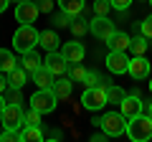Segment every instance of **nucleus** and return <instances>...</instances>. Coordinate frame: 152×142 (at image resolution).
I'll use <instances>...</instances> for the list:
<instances>
[{
  "instance_id": "nucleus-1",
  "label": "nucleus",
  "mask_w": 152,
  "mask_h": 142,
  "mask_svg": "<svg viewBox=\"0 0 152 142\" xmlns=\"http://www.w3.org/2000/svg\"><path fill=\"white\" fill-rule=\"evenodd\" d=\"M127 137H129L132 142H147V140H152V119L147 114H134V117H129L127 119V132H124Z\"/></svg>"
},
{
  "instance_id": "nucleus-2",
  "label": "nucleus",
  "mask_w": 152,
  "mask_h": 142,
  "mask_svg": "<svg viewBox=\"0 0 152 142\" xmlns=\"http://www.w3.org/2000/svg\"><path fill=\"white\" fill-rule=\"evenodd\" d=\"M13 46H15L18 53L33 51V48L38 46V31L31 26V23H20V28L13 33Z\"/></svg>"
},
{
  "instance_id": "nucleus-3",
  "label": "nucleus",
  "mask_w": 152,
  "mask_h": 142,
  "mask_svg": "<svg viewBox=\"0 0 152 142\" xmlns=\"http://www.w3.org/2000/svg\"><path fill=\"white\" fill-rule=\"evenodd\" d=\"M81 107L84 109H91V112H99L107 107V86L96 84V86H86L81 94Z\"/></svg>"
},
{
  "instance_id": "nucleus-4",
  "label": "nucleus",
  "mask_w": 152,
  "mask_h": 142,
  "mask_svg": "<svg viewBox=\"0 0 152 142\" xmlns=\"http://www.w3.org/2000/svg\"><path fill=\"white\" fill-rule=\"evenodd\" d=\"M56 104H58V99H56L53 89H38V91L31 97V109L41 112V114L56 112Z\"/></svg>"
},
{
  "instance_id": "nucleus-5",
  "label": "nucleus",
  "mask_w": 152,
  "mask_h": 142,
  "mask_svg": "<svg viewBox=\"0 0 152 142\" xmlns=\"http://www.w3.org/2000/svg\"><path fill=\"white\" fill-rule=\"evenodd\" d=\"M99 127H102V132H107V137H119L127 132V117L117 114V112H109V114L102 117V122H99Z\"/></svg>"
},
{
  "instance_id": "nucleus-6",
  "label": "nucleus",
  "mask_w": 152,
  "mask_h": 142,
  "mask_svg": "<svg viewBox=\"0 0 152 142\" xmlns=\"http://www.w3.org/2000/svg\"><path fill=\"white\" fill-rule=\"evenodd\" d=\"M0 122L8 130H23L26 127V114H23L20 104H5L3 112H0Z\"/></svg>"
},
{
  "instance_id": "nucleus-7",
  "label": "nucleus",
  "mask_w": 152,
  "mask_h": 142,
  "mask_svg": "<svg viewBox=\"0 0 152 142\" xmlns=\"http://www.w3.org/2000/svg\"><path fill=\"white\" fill-rule=\"evenodd\" d=\"M114 31H117V26H114L107 15H94L91 20H89V33H94L99 41H107Z\"/></svg>"
},
{
  "instance_id": "nucleus-8",
  "label": "nucleus",
  "mask_w": 152,
  "mask_h": 142,
  "mask_svg": "<svg viewBox=\"0 0 152 142\" xmlns=\"http://www.w3.org/2000/svg\"><path fill=\"white\" fill-rule=\"evenodd\" d=\"M43 66L53 74V76H64L66 71H69V61L64 59L61 51H48V56L43 59Z\"/></svg>"
},
{
  "instance_id": "nucleus-9",
  "label": "nucleus",
  "mask_w": 152,
  "mask_h": 142,
  "mask_svg": "<svg viewBox=\"0 0 152 142\" xmlns=\"http://www.w3.org/2000/svg\"><path fill=\"white\" fill-rule=\"evenodd\" d=\"M41 15V10H38V3H31V0H23V3H18L15 5V20L18 23H36V18Z\"/></svg>"
},
{
  "instance_id": "nucleus-10",
  "label": "nucleus",
  "mask_w": 152,
  "mask_h": 142,
  "mask_svg": "<svg viewBox=\"0 0 152 142\" xmlns=\"http://www.w3.org/2000/svg\"><path fill=\"white\" fill-rule=\"evenodd\" d=\"M61 53H64V59L69 64H81L84 56H86V48H84V43H79V38H74L61 46Z\"/></svg>"
},
{
  "instance_id": "nucleus-11",
  "label": "nucleus",
  "mask_w": 152,
  "mask_h": 142,
  "mask_svg": "<svg viewBox=\"0 0 152 142\" xmlns=\"http://www.w3.org/2000/svg\"><path fill=\"white\" fill-rule=\"evenodd\" d=\"M127 74H129L134 81L147 79V76H150V61H147L145 56H132V59H129V66H127Z\"/></svg>"
},
{
  "instance_id": "nucleus-12",
  "label": "nucleus",
  "mask_w": 152,
  "mask_h": 142,
  "mask_svg": "<svg viewBox=\"0 0 152 142\" xmlns=\"http://www.w3.org/2000/svg\"><path fill=\"white\" fill-rule=\"evenodd\" d=\"M142 109H145V104H142L140 94H124V99L119 102V112L127 117V119L134 117V114H140Z\"/></svg>"
},
{
  "instance_id": "nucleus-13",
  "label": "nucleus",
  "mask_w": 152,
  "mask_h": 142,
  "mask_svg": "<svg viewBox=\"0 0 152 142\" xmlns=\"http://www.w3.org/2000/svg\"><path fill=\"white\" fill-rule=\"evenodd\" d=\"M107 69L112 71V74H127V66H129V59H127L124 51H109L107 56Z\"/></svg>"
},
{
  "instance_id": "nucleus-14",
  "label": "nucleus",
  "mask_w": 152,
  "mask_h": 142,
  "mask_svg": "<svg viewBox=\"0 0 152 142\" xmlns=\"http://www.w3.org/2000/svg\"><path fill=\"white\" fill-rule=\"evenodd\" d=\"M31 76H33V81H36L38 89H51V86H53V81H56V76L51 74L48 69H46V66H38Z\"/></svg>"
},
{
  "instance_id": "nucleus-15",
  "label": "nucleus",
  "mask_w": 152,
  "mask_h": 142,
  "mask_svg": "<svg viewBox=\"0 0 152 142\" xmlns=\"http://www.w3.org/2000/svg\"><path fill=\"white\" fill-rule=\"evenodd\" d=\"M129 38L132 36H127L124 31H114L107 38V46H109V51H127L129 48Z\"/></svg>"
},
{
  "instance_id": "nucleus-16",
  "label": "nucleus",
  "mask_w": 152,
  "mask_h": 142,
  "mask_svg": "<svg viewBox=\"0 0 152 142\" xmlns=\"http://www.w3.org/2000/svg\"><path fill=\"white\" fill-rule=\"evenodd\" d=\"M28 81V71L23 69V66H15L13 71H8V86L13 89H23Z\"/></svg>"
},
{
  "instance_id": "nucleus-17",
  "label": "nucleus",
  "mask_w": 152,
  "mask_h": 142,
  "mask_svg": "<svg viewBox=\"0 0 152 142\" xmlns=\"http://www.w3.org/2000/svg\"><path fill=\"white\" fill-rule=\"evenodd\" d=\"M53 94H56V99L58 102H64V99H69L71 97V89H74V81L71 79H58V81H53Z\"/></svg>"
},
{
  "instance_id": "nucleus-18",
  "label": "nucleus",
  "mask_w": 152,
  "mask_h": 142,
  "mask_svg": "<svg viewBox=\"0 0 152 142\" xmlns=\"http://www.w3.org/2000/svg\"><path fill=\"white\" fill-rule=\"evenodd\" d=\"M20 66L28 71V74H33L38 66H43V61H41V56H38V53H36V48H33V51H26V53H23Z\"/></svg>"
},
{
  "instance_id": "nucleus-19",
  "label": "nucleus",
  "mask_w": 152,
  "mask_h": 142,
  "mask_svg": "<svg viewBox=\"0 0 152 142\" xmlns=\"http://www.w3.org/2000/svg\"><path fill=\"white\" fill-rule=\"evenodd\" d=\"M58 8L66 13V15L76 18L84 13V0H58Z\"/></svg>"
},
{
  "instance_id": "nucleus-20",
  "label": "nucleus",
  "mask_w": 152,
  "mask_h": 142,
  "mask_svg": "<svg viewBox=\"0 0 152 142\" xmlns=\"http://www.w3.org/2000/svg\"><path fill=\"white\" fill-rule=\"evenodd\" d=\"M41 140H43L41 124H26L20 130V142H41Z\"/></svg>"
},
{
  "instance_id": "nucleus-21",
  "label": "nucleus",
  "mask_w": 152,
  "mask_h": 142,
  "mask_svg": "<svg viewBox=\"0 0 152 142\" xmlns=\"http://www.w3.org/2000/svg\"><path fill=\"white\" fill-rule=\"evenodd\" d=\"M58 36H56V31H43V33H38V46H43L46 51H56L58 48Z\"/></svg>"
},
{
  "instance_id": "nucleus-22",
  "label": "nucleus",
  "mask_w": 152,
  "mask_h": 142,
  "mask_svg": "<svg viewBox=\"0 0 152 142\" xmlns=\"http://www.w3.org/2000/svg\"><path fill=\"white\" fill-rule=\"evenodd\" d=\"M147 48H150V43H147V38L145 36H134V38H129V51H132V56H145L147 53Z\"/></svg>"
},
{
  "instance_id": "nucleus-23",
  "label": "nucleus",
  "mask_w": 152,
  "mask_h": 142,
  "mask_svg": "<svg viewBox=\"0 0 152 142\" xmlns=\"http://www.w3.org/2000/svg\"><path fill=\"white\" fill-rule=\"evenodd\" d=\"M15 66H18V61H15V56H13V51L0 48V71L8 74V71H13Z\"/></svg>"
},
{
  "instance_id": "nucleus-24",
  "label": "nucleus",
  "mask_w": 152,
  "mask_h": 142,
  "mask_svg": "<svg viewBox=\"0 0 152 142\" xmlns=\"http://www.w3.org/2000/svg\"><path fill=\"white\" fill-rule=\"evenodd\" d=\"M122 99H124V89L122 86H117V84L107 86V104H119Z\"/></svg>"
},
{
  "instance_id": "nucleus-25",
  "label": "nucleus",
  "mask_w": 152,
  "mask_h": 142,
  "mask_svg": "<svg viewBox=\"0 0 152 142\" xmlns=\"http://www.w3.org/2000/svg\"><path fill=\"white\" fill-rule=\"evenodd\" d=\"M69 28H71V33H74V38H81V36H86V33H89L86 20H79V18H71Z\"/></svg>"
},
{
  "instance_id": "nucleus-26",
  "label": "nucleus",
  "mask_w": 152,
  "mask_h": 142,
  "mask_svg": "<svg viewBox=\"0 0 152 142\" xmlns=\"http://www.w3.org/2000/svg\"><path fill=\"white\" fill-rule=\"evenodd\" d=\"M86 71H89V69H84L81 64H71V66H69V79H71V81H79V84H81L84 76H86Z\"/></svg>"
},
{
  "instance_id": "nucleus-27",
  "label": "nucleus",
  "mask_w": 152,
  "mask_h": 142,
  "mask_svg": "<svg viewBox=\"0 0 152 142\" xmlns=\"http://www.w3.org/2000/svg\"><path fill=\"white\" fill-rule=\"evenodd\" d=\"M109 10H112L109 0H96L94 3V15H109Z\"/></svg>"
},
{
  "instance_id": "nucleus-28",
  "label": "nucleus",
  "mask_w": 152,
  "mask_h": 142,
  "mask_svg": "<svg viewBox=\"0 0 152 142\" xmlns=\"http://www.w3.org/2000/svg\"><path fill=\"white\" fill-rule=\"evenodd\" d=\"M140 33L145 36V38H152V15H147L145 20L140 23Z\"/></svg>"
},
{
  "instance_id": "nucleus-29",
  "label": "nucleus",
  "mask_w": 152,
  "mask_h": 142,
  "mask_svg": "<svg viewBox=\"0 0 152 142\" xmlns=\"http://www.w3.org/2000/svg\"><path fill=\"white\" fill-rule=\"evenodd\" d=\"M84 86H96V84H102V79H99L96 71H86V76H84Z\"/></svg>"
},
{
  "instance_id": "nucleus-30",
  "label": "nucleus",
  "mask_w": 152,
  "mask_h": 142,
  "mask_svg": "<svg viewBox=\"0 0 152 142\" xmlns=\"http://www.w3.org/2000/svg\"><path fill=\"white\" fill-rule=\"evenodd\" d=\"M53 23H56V28H69V23H71V15H66V13L61 10L58 15H53Z\"/></svg>"
},
{
  "instance_id": "nucleus-31",
  "label": "nucleus",
  "mask_w": 152,
  "mask_h": 142,
  "mask_svg": "<svg viewBox=\"0 0 152 142\" xmlns=\"http://www.w3.org/2000/svg\"><path fill=\"white\" fill-rule=\"evenodd\" d=\"M0 140H3V142L20 140V132H18V130H8V127H5V132H0Z\"/></svg>"
},
{
  "instance_id": "nucleus-32",
  "label": "nucleus",
  "mask_w": 152,
  "mask_h": 142,
  "mask_svg": "<svg viewBox=\"0 0 152 142\" xmlns=\"http://www.w3.org/2000/svg\"><path fill=\"white\" fill-rule=\"evenodd\" d=\"M3 97H5V104H20V89L10 86V94H3Z\"/></svg>"
},
{
  "instance_id": "nucleus-33",
  "label": "nucleus",
  "mask_w": 152,
  "mask_h": 142,
  "mask_svg": "<svg viewBox=\"0 0 152 142\" xmlns=\"http://www.w3.org/2000/svg\"><path fill=\"white\" fill-rule=\"evenodd\" d=\"M41 117H43V114H41V112L31 109V112H28V114H26V124H41Z\"/></svg>"
},
{
  "instance_id": "nucleus-34",
  "label": "nucleus",
  "mask_w": 152,
  "mask_h": 142,
  "mask_svg": "<svg viewBox=\"0 0 152 142\" xmlns=\"http://www.w3.org/2000/svg\"><path fill=\"white\" fill-rule=\"evenodd\" d=\"M109 3H112V8H114V10H127V8H129L132 3H134V0H109Z\"/></svg>"
},
{
  "instance_id": "nucleus-35",
  "label": "nucleus",
  "mask_w": 152,
  "mask_h": 142,
  "mask_svg": "<svg viewBox=\"0 0 152 142\" xmlns=\"http://www.w3.org/2000/svg\"><path fill=\"white\" fill-rule=\"evenodd\" d=\"M41 13H53V0H36Z\"/></svg>"
},
{
  "instance_id": "nucleus-36",
  "label": "nucleus",
  "mask_w": 152,
  "mask_h": 142,
  "mask_svg": "<svg viewBox=\"0 0 152 142\" xmlns=\"http://www.w3.org/2000/svg\"><path fill=\"white\" fill-rule=\"evenodd\" d=\"M5 86H8V79L3 76V71H0V94H5Z\"/></svg>"
},
{
  "instance_id": "nucleus-37",
  "label": "nucleus",
  "mask_w": 152,
  "mask_h": 142,
  "mask_svg": "<svg viewBox=\"0 0 152 142\" xmlns=\"http://www.w3.org/2000/svg\"><path fill=\"white\" fill-rule=\"evenodd\" d=\"M107 140V132H102V135H91V142H104Z\"/></svg>"
},
{
  "instance_id": "nucleus-38",
  "label": "nucleus",
  "mask_w": 152,
  "mask_h": 142,
  "mask_svg": "<svg viewBox=\"0 0 152 142\" xmlns=\"http://www.w3.org/2000/svg\"><path fill=\"white\" fill-rule=\"evenodd\" d=\"M142 112H145V114H147V117H150V119H152V102L147 104V107H145V109H142Z\"/></svg>"
},
{
  "instance_id": "nucleus-39",
  "label": "nucleus",
  "mask_w": 152,
  "mask_h": 142,
  "mask_svg": "<svg viewBox=\"0 0 152 142\" xmlns=\"http://www.w3.org/2000/svg\"><path fill=\"white\" fill-rule=\"evenodd\" d=\"M8 3H10V0H0V13H5V10H8Z\"/></svg>"
},
{
  "instance_id": "nucleus-40",
  "label": "nucleus",
  "mask_w": 152,
  "mask_h": 142,
  "mask_svg": "<svg viewBox=\"0 0 152 142\" xmlns=\"http://www.w3.org/2000/svg\"><path fill=\"white\" fill-rule=\"evenodd\" d=\"M3 107H5V97L0 94V112H3Z\"/></svg>"
},
{
  "instance_id": "nucleus-41",
  "label": "nucleus",
  "mask_w": 152,
  "mask_h": 142,
  "mask_svg": "<svg viewBox=\"0 0 152 142\" xmlns=\"http://www.w3.org/2000/svg\"><path fill=\"white\" fill-rule=\"evenodd\" d=\"M150 91H152V79H150Z\"/></svg>"
},
{
  "instance_id": "nucleus-42",
  "label": "nucleus",
  "mask_w": 152,
  "mask_h": 142,
  "mask_svg": "<svg viewBox=\"0 0 152 142\" xmlns=\"http://www.w3.org/2000/svg\"><path fill=\"white\" fill-rule=\"evenodd\" d=\"M137 3H147V0H137Z\"/></svg>"
},
{
  "instance_id": "nucleus-43",
  "label": "nucleus",
  "mask_w": 152,
  "mask_h": 142,
  "mask_svg": "<svg viewBox=\"0 0 152 142\" xmlns=\"http://www.w3.org/2000/svg\"><path fill=\"white\" fill-rule=\"evenodd\" d=\"M15 3H23V0H15Z\"/></svg>"
},
{
  "instance_id": "nucleus-44",
  "label": "nucleus",
  "mask_w": 152,
  "mask_h": 142,
  "mask_svg": "<svg viewBox=\"0 0 152 142\" xmlns=\"http://www.w3.org/2000/svg\"><path fill=\"white\" fill-rule=\"evenodd\" d=\"M147 3H150V5H152V0H147Z\"/></svg>"
}]
</instances>
